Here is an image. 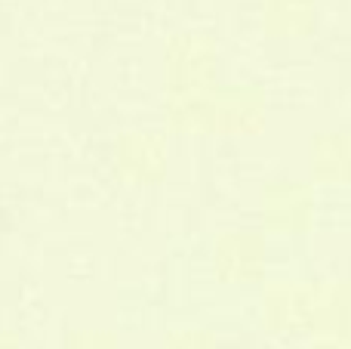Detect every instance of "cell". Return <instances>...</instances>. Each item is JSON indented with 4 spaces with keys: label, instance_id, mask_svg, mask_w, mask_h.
<instances>
[{
    "label": "cell",
    "instance_id": "5",
    "mask_svg": "<svg viewBox=\"0 0 351 349\" xmlns=\"http://www.w3.org/2000/svg\"><path fill=\"white\" fill-rule=\"evenodd\" d=\"M305 170L311 185H351V130H321L308 139L305 148Z\"/></svg>",
    "mask_w": 351,
    "mask_h": 349
},
{
    "label": "cell",
    "instance_id": "1",
    "mask_svg": "<svg viewBox=\"0 0 351 349\" xmlns=\"http://www.w3.org/2000/svg\"><path fill=\"white\" fill-rule=\"evenodd\" d=\"M324 275H271L256 297V322L271 337H311Z\"/></svg>",
    "mask_w": 351,
    "mask_h": 349
},
{
    "label": "cell",
    "instance_id": "2",
    "mask_svg": "<svg viewBox=\"0 0 351 349\" xmlns=\"http://www.w3.org/2000/svg\"><path fill=\"white\" fill-rule=\"evenodd\" d=\"M210 272L228 291H259L271 278V241L250 226L222 229L210 241Z\"/></svg>",
    "mask_w": 351,
    "mask_h": 349
},
{
    "label": "cell",
    "instance_id": "6",
    "mask_svg": "<svg viewBox=\"0 0 351 349\" xmlns=\"http://www.w3.org/2000/svg\"><path fill=\"white\" fill-rule=\"evenodd\" d=\"M170 349H219V340L206 328H182L170 337Z\"/></svg>",
    "mask_w": 351,
    "mask_h": 349
},
{
    "label": "cell",
    "instance_id": "3",
    "mask_svg": "<svg viewBox=\"0 0 351 349\" xmlns=\"http://www.w3.org/2000/svg\"><path fill=\"white\" fill-rule=\"evenodd\" d=\"M256 220L259 232L268 241H299L308 238L317 226V192L308 179L278 177L262 185L256 198Z\"/></svg>",
    "mask_w": 351,
    "mask_h": 349
},
{
    "label": "cell",
    "instance_id": "7",
    "mask_svg": "<svg viewBox=\"0 0 351 349\" xmlns=\"http://www.w3.org/2000/svg\"><path fill=\"white\" fill-rule=\"evenodd\" d=\"M305 349H351L348 337H308Z\"/></svg>",
    "mask_w": 351,
    "mask_h": 349
},
{
    "label": "cell",
    "instance_id": "4",
    "mask_svg": "<svg viewBox=\"0 0 351 349\" xmlns=\"http://www.w3.org/2000/svg\"><path fill=\"white\" fill-rule=\"evenodd\" d=\"M268 124V96L256 84H222L213 96V133L259 136Z\"/></svg>",
    "mask_w": 351,
    "mask_h": 349
}]
</instances>
